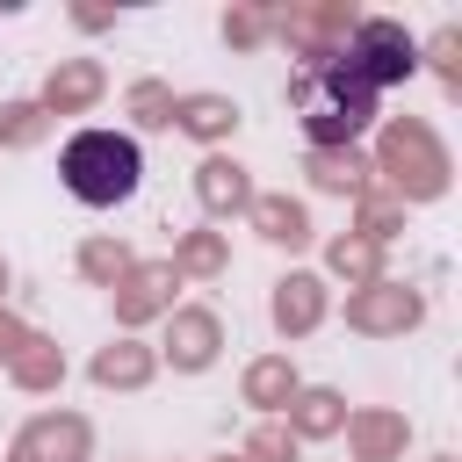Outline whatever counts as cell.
<instances>
[{
    "label": "cell",
    "mask_w": 462,
    "mask_h": 462,
    "mask_svg": "<svg viewBox=\"0 0 462 462\" xmlns=\"http://www.w3.org/2000/svg\"><path fill=\"white\" fill-rule=\"evenodd\" d=\"M58 173H65V195H72V202H87V209H116V202L137 195L144 159H137V144L116 137V130H79V137H65Z\"/></svg>",
    "instance_id": "obj_1"
},
{
    "label": "cell",
    "mask_w": 462,
    "mask_h": 462,
    "mask_svg": "<svg viewBox=\"0 0 462 462\" xmlns=\"http://www.w3.org/2000/svg\"><path fill=\"white\" fill-rule=\"evenodd\" d=\"M346 87H361V94H383L390 79H411V65H419V43L397 29V22H354L346 29V43L325 58Z\"/></svg>",
    "instance_id": "obj_2"
},
{
    "label": "cell",
    "mask_w": 462,
    "mask_h": 462,
    "mask_svg": "<svg viewBox=\"0 0 462 462\" xmlns=\"http://www.w3.org/2000/svg\"><path fill=\"white\" fill-rule=\"evenodd\" d=\"M383 173H390L411 202H426V195L448 188V152H440V137H433L426 123H390V130H383Z\"/></svg>",
    "instance_id": "obj_3"
},
{
    "label": "cell",
    "mask_w": 462,
    "mask_h": 462,
    "mask_svg": "<svg viewBox=\"0 0 462 462\" xmlns=\"http://www.w3.org/2000/svg\"><path fill=\"white\" fill-rule=\"evenodd\" d=\"M354 29V14L346 7H310V14H289V36L303 43V58L310 65H325L332 58V36H346Z\"/></svg>",
    "instance_id": "obj_4"
},
{
    "label": "cell",
    "mask_w": 462,
    "mask_h": 462,
    "mask_svg": "<svg viewBox=\"0 0 462 462\" xmlns=\"http://www.w3.org/2000/svg\"><path fill=\"white\" fill-rule=\"evenodd\" d=\"M318 310H325V296H318V282H310V274H289V282L274 289V325H282V332L318 325Z\"/></svg>",
    "instance_id": "obj_5"
},
{
    "label": "cell",
    "mask_w": 462,
    "mask_h": 462,
    "mask_svg": "<svg viewBox=\"0 0 462 462\" xmlns=\"http://www.w3.org/2000/svg\"><path fill=\"white\" fill-rule=\"evenodd\" d=\"M238 123V108L231 101H217V94H195L188 108H180V130H195V137H224Z\"/></svg>",
    "instance_id": "obj_6"
},
{
    "label": "cell",
    "mask_w": 462,
    "mask_h": 462,
    "mask_svg": "<svg viewBox=\"0 0 462 462\" xmlns=\"http://www.w3.org/2000/svg\"><path fill=\"white\" fill-rule=\"evenodd\" d=\"M202 202H209V209H238V202H245V173H238L231 159H209V166H202Z\"/></svg>",
    "instance_id": "obj_7"
},
{
    "label": "cell",
    "mask_w": 462,
    "mask_h": 462,
    "mask_svg": "<svg viewBox=\"0 0 462 462\" xmlns=\"http://www.w3.org/2000/svg\"><path fill=\"white\" fill-rule=\"evenodd\" d=\"M209 346H217V325H209V318H180V325H173V361H180V368H202Z\"/></svg>",
    "instance_id": "obj_8"
},
{
    "label": "cell",
    "mask_w": 462,
    "mask_h": 462,
    "mask_svg": "<svg viewBox=\"0 0 462 462\" xmlns=\"http://www.w3.org/2000/svg\"><path fill=\"white\" fill-rule=\"evenodd\" d=\"M101 94V72L94 65H65L58 79H51V108H79V101H94Z\"/></svg>",
    "instance_id": "obj_9"
},
{
    "label": "cell",
    "mask_w": 462,
    "mask_h": 462,
    "mask_svg": "<svg viewBox=\"0 0 462 462\" xmlns=\"http://www.w3.org/2000/svg\"><path fill=\"white\" fill-rule=\"evenodd\" d=\"M310 173H318V188H346V195H354L368 166H361L354 152H310Z\"/></svg>",
    "instance_id": "obj_10"
},
{
    "label": "cell",
    "mask_w": 462,
    "mask_h": 462,
    "mask_svg": "<svg viewBox=\"0 0 462 462\" xmlns=\"http://www.w3.org/2000/svg\"><path fill=\"white\" fill-rule=\"evenodd\" d=\"M260 231H267L274 245H303V238H310V224H303L296 202H260Z\"/></svg>",
    "instance_id": "obj_11"
},
{
    "label": "cell",
    "mask_w": 462,
    "mask_h": 462,
    "mask_svg": "<svg viewBox=\"0 0 462 462\" xmlns=\"http://www.w3.org/2000/svg\"><path fill=\"white\" fill-rule=\"evenodd\" d=\"M354 318H361V325H411V318H419V296H411V289H390V296H375V303H354Z\"/></svg>",
    "instance_id": "obj_12"
},
{
    "label": "cell",
    "mask_w": 462,
    "mask_h": 462,
    "mask_svg": "<svg viewBox=\"0 0 462 462\" xmlns=\"http://www.w3.org/2000/svg\"><path fill=\"white\" fill-rule=\"evenodd\" d=\"M94 375H101V383H137V375H144V354H101Z\"/></svg>",
    "instance_id": "obj_13"
},
{
    "label": "cell",
    "mask_w": 462,
    "mask_h": 462,
    "mask_svg": "<svg viewBox=\"0 0 462 462\" xmlns=\"http://www.w3.org/2000/svg\"><path fill=\"white\" fill-rule=\"evenodd\" d=\"M354 433H361V455H368V462H375V455H383V448H390V440H397V433H404V426H397V419H361V426H354Z\"/></svg>",
    "instance_id": "obj_14"
},
{
    "label": "cell",
    "mask_w": 462,
    "mask_h": 462,
    "mask_svg": "<svg viewBox=\"0 0 462 462\" xmlns=\"http://www.w3.org/2000/svg\"><path fill=\"white\" fill-rule=\"evenodd\" d=\"M282 390H289V368H282V361L253 368V397H260V404H267V397H282Z\"/></svg>",
    "instance_id": "obj_15"
},
{
    "label": "cell",
    "mask_w": 462,
    "mask_h": 462,
    "mask_svg": "<svg viewBox=\"0 0 462 462\" xmlns=\"http://www.w3.org/2000/svg\"><path fill=\"white\" fill-rule=\"evenodd\" d=\"M303 426H310V433L339 426V397H303Z\"/></svg>",
    "instance_id": "obj_16"
},
{
    "label": "cell",
    "mask_w": 462,
    "mask_h": 462,
    "mask_svg": "<svg viewBox=\"0 0 462 462\" xmlns=\"http://www.w3.org/2000/svg\"><path fill=\"white\" fill-rule=\"evenodd\" d=\"M137 123H173V108H166L159 87H137Z\"/></svg>",
    "instance_id": "obj_17"
},
{
    "label": "cell",
    "mask_w": 462,
    "mask_h": 462,
    "mask_svg": "<svg viewBox=\"0 0 462 462\" xmlns=\"http://www.w3.org/2000/svg\"><path fill=\"white\" fill-rule=\"evenodd\" d=\"M332 260H339V267H354V274H368V267H375V245H339Z\"/></svg>",
    "instance_id": "obj_18"
},
{
    "label": "cell",
    "mask_w": 462,
    "mask_h": 462,
    "mask_svg": "<svg viewBox=\"0 0 462 462\" xmlns=\"http://www.w3.org/2000/svg\"><path fill=\"white\" fill-rule=\"evenodd\" d=\"M188 267H217V238H195L188 245Z\"/></svg>",
    "instance_id": "obj_19"
}]
</instances>
